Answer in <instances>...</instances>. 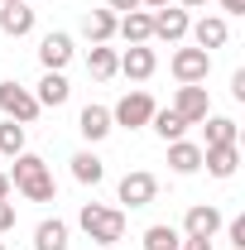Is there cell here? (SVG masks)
Returning a JSON list of instances; mask_svg holds the SVG:
<instances>
[{
	"label": "cell",
	"mask_w": 245,
	"mask_h": 250,
	"mask_svg": "<svg viewBox=\"0 0 245 250\" xmlns=\"http://www.w3.org/2000/svg\"><path fill=\"white\" fill-rule=\"evenodd\" d=\"M0 154H5V159L24 154V125H20V121H5V125H0Z\"/></svg>",
	"instance_id": "obj_26"
},
{
	"label": "cell",
	"mask_w": 245,
	"mask_h": 250,
	"mask_svg": "<svg viewBox=\"0 0 245 250\" xmlns=\"http://www.w3.org/2000/svg\"><path fill=\"white\" fill-rule=\"evenodd\" d=\"M67 96H72V87H67V77H62V72H43V77H39V92H34L39 106L58 111V106H67Z\"/></svg>",
	"instance_id": "obj_15"
},
{
	"label": "cell",
	"mask_w": 245,
	"mask_h": 250,
	"mask_svg": "<svg viewBox=\"0 0 245 250\" xmlns=\"http://www.w3.org/2000/svg\"><path fill=\"white\" fill-rule=\"evenodd\" d=\"M5 231H15V202H10V197L0 202V236H5Z\"/></svg>",
	"instance_id": "obj_29"
},
{
	"label": "cell",
	"mask_w": 245,
	"mask_h": 250,
	"mask_svg": "<svg viewBox=\"0 0 245 250\" xmlns=\"http://www.w3.org/2000/svg\"><path fill=\"white\" fill-rule=\"evenodd\" d=\"M15 192H24L29 202H58V183H53V173H39V178H29L24 188H15Z\"/></svg>",
	"instance_id": "obj_25"
},
{
	"label": "cell",
	"mask_w": 245,
	"mask_h": 250,
	"mask_svg": "<svg viewBox=\"0 0 245 250\" xmlns=\"http://www.w3.org/2000/svg\"><path fill=\"white\" fill-rule=\"evenodd\" d=\"M168 168H173V173H197V168H202V145L173 140V145H168Z\"/></svg>",
	"instance_id": "obj_18"
},
{
	"label": "cell",
	"mask_w": 245,
	"mask_h": 250,
	"mask_svg": "<svg viewBox=\"0 0 245 250\" xmlns=\"http://www.w3.org/2000/svg\"><path fill=\"white\" fill-rule=\"evenodd\" d=\"M173 111L183 116V125H202L207 116H212V96H207V87H202V82H183L178 96H173Z\"/></svg>",
	"instance_id": "obj_4"
},
{
	"label": "cell",
	"mask_w": 245,
	"mask_h": 250,
	"mask_svg": "<svg viewBox=\"0 0 245 250\" xmlns=\"http://www.w3.org/2000/svg\"><path fill=\"white\" fill-rule=\"evenodd\" d=\"M202 125H207V145H236V135H241L231 116H207ZM207 145H202V149H207Z\"/></svg>",
	"instance_id": "obj_24"
},
{
	"label": "cell",
	"mask_w": 245,
	"mask_h": 250,
	"mask_svg": "<svg viewBox=\"0 0 245 250\" xmlns=\"http://www.w3.org/2000/svg\"><path fill=\"white\" fill-rule=\"evenodd\" d=\"M0 29L10 34V39L34 34V10H29V0H5V5H0Z\"/></svg>",
	"instance_id": "obj_12"
},
{
	"label": "cell",
	"mask_w": 245,
	"mask_h": 250,
	"mask_svg": "<svg viewBox=\"0 0 245 250\" xmlns=\"http://www.w3.org/2000/svg\"><path fill=\"white\" fill-rule=\"evenodd\" d=\"M116 20H121L116 10H92V15L82 20V34H87L92 43H111V39H116Z\"/></svg>",
	"instance_id": "obj_19"
},
{
	"label": "cell",
	"mask_w": 245,
	"mask_h": 250,
	"mask_svg": "<svg viewBox=\"0 0 245 250\" xmlns=\"http://www.w3.org/2000/svg\"><path fill=\"white\" fill-rule=\"evenodd\" d=\"M77 130H82V140L96 145V140H106L116 125H111V106H82V116H77Z\"/></svg>",
	"instance_id": "obj_14"
},
{
	"label": "cell",
	"mask_w": 245,
	"mask_h": 250,
	"mask_svg": "<svg viewBox=\"0 0 245 250\" xmlns=\"http://www.w3.org/2000/svg\"><path fill=\"white\" fill-rule=\"evenodd\" d=\"M168 67H173L178 82H207V72H212V53H207V48H178V53L168 58Z\"/></svg>",
	"instance_id": "obj_7"
},
{
	"label": "cell",
	"mask_w": 245,
	"mask_h": 250,
	"mask_svg": "<svg viewBox=\"0 0 245 250\" xmlns=\"http://www.w3.org/2000/svg\"><path fill=\"white\" fill-rule=\"evenodd\" d=\"M231 96H236V101H245V67L231 77Z\"/></svg>",
	"instance_id": "obj_31"
},
{
	"label": "cell",
	"mask_w": 245,
	"mask_h": 250,
	"mask_svg": "<svg viewBox=\"0 0 245 250\" xmlns=\"http://www.w3.org/2000/svg\"><path fill=\"white\" fill-rule=\"evenodd\" d=\"M159 111L154 106L149 92H125L116 101V111H111V125H125V130H140V125H149V116Z\"/></svg>",
	"instance_id": "obj_2"
},
{
	"label": "cell",
	"mask_w": 245,
	"mask_h": 250,
	"mask_svg": "<svg viewBox=\"0 0 245 250\" xmlns=\"http://www.w3.org/2000/svg\"><path fill=\"white\" fill-rule=\"evenodd\" d=\"M67 241H72V231H67V221L48 217L34 226V250H67Z\"/></svg>",
	"instance_id": "obj_16"
},
{
	"label": "cell",
	"mask_w": 245,
	"mask_h": 250,
	"mask_svg": "<svg viewBox=\"0 0 245 250\" xmlns=\"http://www.w3.org/2000/svg\"><path fill=\"white\" fill-rule=\"evenodd\" d=\"M0 111H5V121H20V125H29L43 106L34 101L29 87H20V82H0Z\"/></svg>",
	"instance_id": "obj_3"
},
{
	"label": "cell",
	"mask_w": 245,
	"mask_h": 250,
	"mask_svg": "<svg viewBox=\"0 0 245 250\" xmlns=\"http://www.w3.org/2000/svg\"><path fill=\"white\" fill-rule=\"evenodd\" d=\"M106 10H116V15H130V10H140V0H106Z\"/></svg>",
	"instance_id": "obj_30"
},
{
	"label": "cell",
	"mask_w": 245,
	"mask_h": 250,
	"mask_svg": "<svg viewBox=\"0 0 245 250\" xmlns=\"http://www.w3.org/2000/svg\"><path fill=\"white\" fill-rule=\"evenodd\" d=\"M72 178L87 183V188H96L101 178H106V164H101L92 149H77V154H72Z\"/></svg>",
	"instance_id": "obj_21"
},
{
	"label": "cell",
	"mask_w": 245,
	"mask_h": 250,
	"mask_svg": "<svg viewBox=\"0 0 245 250\" xmlns=\"http://www.w3.org/2000/svg\"><path fill=\"white\" fill-rule=\"evenodd\" d=\"M0 250H5V241H0Z\"/></svg>",
	"instance_id": "obj_37"
},
{
	"label": "cell",
	"mask_w": 245,
	"mask_h": 250,
	"mask_svg": "<svg viewBox=\"0 0 245 250\" xmlns=\"http://www.w3.org/2000/svg\"><path fill=\"white\" fill-rule=\"evenodd\" d=\"M149 125H154V135H159V140H163V145H173V140H183V116H178V111H173V106H163V111H154L149 116Z\"/></svg>",
	"instance_id": "obj_22"
},
{
	"label": "cell",
	"mask_w": 245,
	"mask_h": 250,
	"mask_svg": "<svg viewBox=\"0 0 245 250\" xmlns=\"http://www.w3.org/2000/svg\"><path fill=\"white\" fill-rule=\"evenodd\" d=\"M178 5H183V10H202L207 0H178Z\"/></svg>",
	"instance_id": "obj_36"
},
{
	"label": "cell",
	"mask_w": 245,
	"mask_h": 250,
	"mask_svg": "<svg viewBox=\"0 0 245 250\" xmlns=\"http://www.w3.org/2000/svg\"><path fill=\"white\" fill-rule=\"evenodd\" d=\"M187 34H192V43H197V48H207V53H212V48H226V39H231V24H226L221 15H202V20H197Z\"/></svg>",
	"instance_id": "obj_11"
},
{
	"label": "cell",
	"mask_w": 245,
	"mask_h": 250,
	"mask_svg": "<svg viewBox=\"0 0 245 250\" xmlns=\"http://www.w3.org/2000/svg\"><path fill=\"white\" fill-rule=\"evenodd\" d=\"M10 192H15V183H10V173H0V202H5Z\"/></svg>",
	"instance_id": "obj_34"
},
{
	"label": "cell",
	"mask_w": 245,
	"mask_h": 250,
	"mask_svg": "<svg viewBox=\"0 0 245 250\" xmlns=\"http://www.w3.org/2000/svg\"><path fill=\"white\" fill-rule=\"evenodd\" d=\"M163 5H173V0H140V10H163Z\"/></svg>",
	"instance_id": "obj_35"
},
{
	"label": "cell",
	"mask_w": 245,
	"mask_h": 250,
	"mask_svg": "<svg viewBox=\"0 0 245 250\" xmlns=\"http://www.w3.org/2000/svg\"><path fill=\"white\" fill-rule=\"evenodd\" d=\"M221 226H226V241H231L236 250H245V217H236V221H221Z\"/></svg>",
	"instance_id": "obj_28"
},
{
	"label": "cell",
	"mask_w": 245,
	"mask_h": 250,
	"mask_svg": "<svg viewBox=\"0 0 245 250\" xmlns=\"http://www.w3.org/2000/svg\"><path fill=\"white\" fill-rule=\"evenodd\" d=\"M116 67H121V53H116V48H106V43H92V53H87V72H92L96 82H111V77H116Z\"/></svg>",
	"instance_id": "obj_20"
},
{
	"label": "cell",
	"mask_w": 245,
	"mask_h": 250,
	"mask_svg": "<svg viewBox=\"0 0 245 250\" xmlns=\"http://www.w3.org/2000/svg\"><path fill=\"white\" fill-rule=\"evenodd\" d=\"M144 250H178V231L173 226H149L144 231Z\"/></svg>",
	"instance_id": "obj_27"
},
{
	"label": "cell",
	"mask_w": 245,
	"mask_h": 250,
	"mask_svg": "<svg viewBox=\"0 0 245 250\" xmlns=\"http://www.w3.org/2000/svg\"><path fill=\"white\" fill-rule=\"evenodd\" d=\"M154 67H159V58H154L149 43H130V48L121 53V67H116V72H125L130 82H149Z\"/></svg>",
	"instance_id": "obj_9"
},
{
	"label": "cell",
	"mask_w": 245,
	"mask_h": 250,
	"mask_svg": "<svg viewBox=\"0 0 245 250\" xmlns=\"http://www.w3.org/2000/svg\"><path fill=\"white\" fill-rule=\"evenodd\" d=\"M0 5H5V0H0Z\"/></svg>",
	"instance_id": "obj_38"
},
{
	"label": "cell",
	"mask_w": 245,
	"mask_h": 250,
	"mask_svg": "<svg viewBox=\"0 0 245 250\" xmlns=\"http://www.w3.org/2000/svg\"><path fill=\"white\" fill-rule=\"evenodd\" d=\"M202 168H207L212 178H231V173L241 168V149H236V145H207V149H202Z\"/></svg>",
	"instance_id": "obj_13"
},
{
	"label": "cell",
	"mask_w": 245,
	"mask_h": 250,
	"mask_svg": "<svg viewBox=\"0 0 245 250\" xmlns=\"http://www.w3.org/2000/svg\"><path fill=\"white\" fill-rule=\"evenodd\" d=\"M39 62H43V72H62L67 62H72V34H43V43H39Z\"/></svg>",
	"instance_id": "obj_8"
},
{
	"label": "cell",
	"mask_w": 245,
	"mask_h": 250,
	"mask_svg": "<svg viewBox=\"0 0 245 250\" xmlns=\"http://www.w3.org/2000/svg\"><path fill=\"white\" fill-rule=\"evenodd\" d=\"M116 192H121L125 207H149L154 197H159V178H154L149 168H135V173H125V178H121Z\"/></svg>",
	"instance_id": "obj_6"
},
{
	"label": "cell",
	"mask_w": 245,
	"mask_h": 250,
	"mask_svg": "<svg viewBox=\"0 0 245 250\" xmlns=\"http://www.w3.org/2000/svg\"><path fill=\"white\" fill-rule=\"evenodd\" d=\"M149 24H154V39H163V43H183L187 29H192V20H187L183 5H163V10H149Z\"/></svg>",
	"instance_id": "obj_5"
},
{
	"label": "cell",
	"mask_w": 245,
	"mask_h": 250,
	"mask_svg": "<svg viewBox=\"0 0 245 250\" xmlns=\"http://www.w3.org/2000/svg\"><path fill=\"white\" fill-rule=\"evenodd\" d=\"M178 250H212V241H192V236H183V241H178Z\"/></svg>",
	"instance_id": "obj_32"
},
{
	"label": "cell",
	"mask_w": 245,
	"mask_h": 250,
	"mask_svg": "<svg viewBox=\"0 0 245 250\" xmlns=\"http://www.w3.org/2000/svg\"><path fill=\"white\" fill-rule=\"evenodd\" d=\"M216 231H221V212H216L212 202H202V207H187V217H183V236H192V241H212Z\"/></svg>",
	"instance_id": "obj_10"
},
{
	"label": "cell",
	"mask_w": 245,
	"mask_h": 250,
	"mask_svg": "<svg viewBox=\"0 0 245 250\" xmlns=\"http://www.w3.org/2000/svg\"><path fill=\"white\" fill-rule=\"evenodd\" d=\"M77 226L87 231V241H96V246H116V241L125 236V212H121V207L87 202V207L77 212Z\"/></svg>",
	"instance_id": "obj_1"
},
{
	"label": "cell",
	"mask_w": 245,
	"mask_h": 250,
	"mask_svg": "<svg viewBox=\"0 0 245 250\" xmlns=\"http://www.w3.org/2000/svg\"><path fill=\"white\" fill-rule=\"evenodd\" d=\"M39 173H48V164H43L39 154H29V149L10 159V183H15V188H24L29 178H39Z\"/></svg>",
	"instance_id": "obj_23"
},
{
	"label": "cell",
	"mask_w": 245,
	"mask_h": 250,
	"mask_svg": "<svg viewBox=\"0 0 245 250\" xmlns=\"http://www.w3.org/2000/svg\"><path fill=\"white\" fill-rule=\"evenodd\" d=\"M221 10L226 15H245V0H221Z\"/></svg>",
	"instance_id": "obj_33"
},
{
	"label": "cell",
	"mask_w": 245,
	"mask_h": 250,
	"mask_svg": "<svg viewBox=\"0 0 245 250\" xmlns=\"http://www.w3.org/2000/svg\"><path fill=\"white\" fill-rule=\"evenodd\" d=\"M116 34H121L125 43H149L154 39V24H149V10H130L116 20Z\"/></svg>",
	"instance_id": "obj_17"
}]
</instances>
